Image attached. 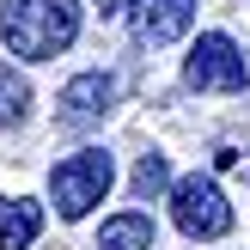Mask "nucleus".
Instances as JSON below:
<instances>
[{"mask_svg": "<svg viewBox=\"0 0 250 250\" xmlns=\"http://www.w3.org/2000/svg\"><path fill=\"white\" fill-rule=\"evenodd\" d=\"M92 250H153V214H110Z\"/></svg>", "mask_w": 250, "mask_h": 250, "instance_id": "nucleus-8", "label": "nucleus"}, {"mask_svg": "<svg viewBox=\"0 0 250 250\" xmlns=\"http://www.w3.org/2000/svg\"><path fill=\"white\" fill-rule=\"evenodd\" d=\"M171 220H177L183 238L214 244V238L232 232V202H226V189H220L208 171H195V177H177V183H171Z\"/></svg>", "mask_w": 250, "mask_h": 250, "instance_id": "nucleus-3", "label": "nucleus"}, {"mask_svg": "<svg viewBox=\"0 0 250 250\" xmlns=\"http://www.w3.org/2000/svg\"><path fill=\"white\" fill-rule=\"evenodd\" d=\"M80 37V0H0V43L19 61H55Z\"/></svg>", "mask_w": 250, "mask_h": 250, "instance_id": "nucleus-1", "label": "nucleus"}, {"mask_svg": "<svg viewBox=\"0 0 250 250\" xmlns=\"http://www.w3.org/2000/svg\"><path fill=\"white\" fill-rule=\"evenodd\" d=\"M195 24V0H134L128 6V37L141 49H165Z\"/></svg>", "mask_w": 250, "mask_h": 250, "instance_id": "nucleus-6", "label": "nucleus"}, {"mask_svg": "<svg viewBox=\"0 0 250 250\" xmlns=\"http://www.w3.org/2000/svg\"><path fill=\"white\" fill-rule=\"evenodd\" d=\"M110 183H116V159L104 146H80V153H67L49 171V202H55L61 220H85L110 195Z\"/></svg>", "mask_w": 250, "mask_h": 250, "instance_id": "nucleus-2", "label": "nucleus"}, {"mask_svg": "<svg viewBox=\"0 0 250 250\" xmlns=\"http://www.w3.org/2000/svg\"><path fill=\"white\" fill-rule=\"evenodd\" d=\"M24 116H31V85L12 67H0V128H19Z\"/></svg>", "mask_w": 250, "mask_h": 250, "instance_id": "nucleus-9", "label": "nucleus"}, {"mask_svg": "<svg viewBox=\"0 0 250 250\" xmlns=\"http://www.w3.org/2000/svg\"><path fill=\"white\" fill-rule=\"evenodd\" d=\"M183 85H189V92H244V85H250V67H244L238 43H232L226 31L195 37L189 61H183Z\"/></svg>", "mask_w": 250, "mask_h": 250, "instance_id": "nucleus-4", "label": "nucleus"}, {"mask_svg": "<svg viewBox=\"0 0 250 250\" xmlns=\"http://www.w3.org/2000/svg\"><path fill=\"white\" fill-rule=\"evenodd\" d=\"M110 110H116V73H80V80H67L61 98H55V128L85 134V128H98Z\"/></svg>", "mask_w": 250, "mask_h": 250, "instance_id": "nucleus-5", "label": "nucleus"}, {"mask_svg": "<svg viewBox=\"0 0 250 250\" xmlns=\"http://www.w3.org/2000/svg\"><path fill=\"white\" fill-rule=\"evenodd\" d=\"M134 0H98V19H116V12H128Z\"/></svg>", "mask_w": 250, "mask_h": 250, "instance_id": "nucleus-11", "label": "nucleus"}, {"mask_svg": "<svg viewBox=\"0 0 250 250\" xmlns=\"http://www.w3.org/2000/svg\"><path fill=\"white\" fill-rule=\"evenodd\" d=\"M165 183H171V171H165V159H159V153H146L141 165H134V195H141V202L165 195Z\"/></svg>", "mask_w": 250, "mask_h": 250, "instance_id": "nucleus-10", "label": "nucleus"}, {"mask_svg": "<svg viewBox=\"0 0 250 250\" xmlns=\"http://www.w3.org/2000/svg\"><path fill=\"white\" fill-rule=\"evenodd\" d=\"M43 232V208L31 195H0V250H31Z\"/></svg>", "mask_w": 250, "mask_h": 250, "instance_id": "nucleus-7", "label": "nucleus"}]
</instances>
